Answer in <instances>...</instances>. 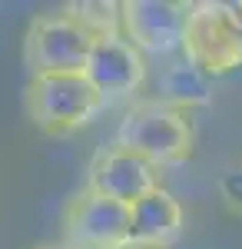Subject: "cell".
I'll return each mask as SVG.
<instances>
[{"label":"cell","instance_id":"cell-1","mask_svg":"<svg viewBox=\"0 0 242 249\" xmlns=\"http://www.w3.org/2000/svg\"><path fill=\"white\" fill-rule=\"evenodd\" d=\"M116 146L149 160L153 166H173L192 153V123L186 110L156 100H139L123 113L116 126Z\"/></svg>","mask_w":242,"mask_h":249},{"label":"cell","instance_id":"cell-2","mask_svg":"<svg viewBox=\"0 0 242 249\" xmlns=\"http://www.w3.org/2000/svg\"><path fill=\"white\" fill-rule=\"evenodd\" d=\"M183 60L203 70L209 80H223L242 70V23L232 3L219 0L189 3Z\"/></svg>","mask_w":242,"mask_h":249},{"label":"cell","instance_id":"cell-3","mask_svg":"<svg viewBox=\"0 0 242 249\" xmlns=\"http://www.w3.org/2000/svg\"><path fill=\"white\" fill-rule=\"evenodd\" d=\"M103 96L83 73H34L27 87V110L43 133L67 136L86 126L100 110Z\"/></svg>","mask_w":242,"mask_h":249},{"label":"cell","instance_id":"cell-4","mask_svg":"<svg viewBox=\"0 0 242 249\" xmlns=\"http://www.w3.org/2000/svg\"><path fill=\"white\" fill-rule=\"evenodd\" d=\"M93 43L96 40L76 20L60 10V14H40L30 20L23 53L34 73H83Z\"/></svg>","mask_w":242,"mask_h":249},{"label":"cell","instance_id":"cell-5","mask_svg":"<svg viewBox=\"0 0 242 249\" xmlns=\"http://www.w3.org/2000/svg\"><path fill=\"white\" fill-rule=\"evenodd\" d=\"M189 3L176 0H126L123 3V37L139 53L166 57L183 53Z\"/></svg>","mask_w":242,"mask_h":249},{"label":"cell","instance_id":"cell-6","mask_svg":"<svg viewBox=\"0 0 242 249\" xmlns=\"http://www.w3.org/2000/svg\"><path fill=\"white\" fill-rule=\"evenodd\" d=\"M63 226L70 249H120L130 243V206L86 190L70 203Z\"/></svg>","mask_w":242,"mask_h":249},{"label":"cell","instance_id":"cell-7","mask_svg":"<svg viewBox=\"0 0 242 249\" xmlns=\"http://www.w3.org/2000/svg\"><path fill=\"white\" fill-rule=\"evenodd\" d=\"M90 190L123 206H133L153 190H159V166L113 143L100 150L90 163Z\"/></svg>","mask_w":242,"mask_h":249},{"label":"cell","instance_id":"cell-8","mask_svg":"<svg viewBox=\"0 0 242 249\" xmlns=\"http://www.w3.org/2000/svg\"><path fill=\"white\" fill-rule=\"evenodd\" d=\"M83 77L93 83V90L103 100H123V96H133L143 87L146 60L123 34L100 37L93 43V50H90Z\"/></svg>","mask_w":242,"mask_h":249},{"label":"cell","instance_id":"cell-9","mask_svg":"<svg viewBox=\"0 0 242 249\" xmlns=\"http://www.w3.org/2000/svg\"><path fill=\"white\" fill-rule=\"evenodd\" d=\"M183 232V206L169 190H153L130 206V243L166 249Z\"/></svg>","mask_w":242,"mask_h":249},{"label":"cell","instance_id":"cell-10","mask_svg":"<svg viewBox=\"0 0 242 249\" xmlns=\"http://www.w3.org/2000/svg\"><path fill=\"white\" fill-rule=\"evenodd\" d=\"M159 100L176 107V110H196L206 107L212 100V80L206 77L203 70H196L189 60H173L163 77H159Z\"/></svg>","mask_w":242,"mask_h":249},{"label":"cell","instance_id":"cell-11","mask_svg":"<svg viewBox=\"0 0 242 249\" xmlns=\"http://www.w3.org/2000/svg\"><path fill=\"white\" fill-rule=\"evenodd\" d=\"M63 14L76 20L93 40L123 34V3L116 0H80V3H67Z\"/></svg>","mask_w":242,"mask_h":249},{"label":"cell","instance_id":"cell-12","mask_svg":"<svg viewBox=\"0 0 242 249\" xmlns=\"http://www.w3.org/2000/svg\"><path fill=\"white\" fill-rule=\"evenodd\" d=\"M219 196H223L225 210L242 216V160L229 163L219 176Z\"/></svg>","mask_w":242,"mask_h":249},{"label":"cell","instance_id":"cell-13","mask_svg":"<svg viewBox=\"0 0 242 249\" xmlns=\"http://www.w3.org/2000/svg\"><path fill=\"white\" fill-rule=\"evenodd\" d=\"M120 249H156V246H139V243H126V246H120Z\"/></svg>","mask_w":242,"mask_h":249},{"label":"cell","instance_id":"cell-14","mask_svg":"<svg viewBox=\"0 0 242 249\" xmlns=\"http://www.w3.org/2000/svg\"><path fill=\"white\" fill-rule=\"evenodd\" d=\"M232 10H236V17H239V23H242V0H239V3H232Z\"/></svg>","mask_w":242,"mask_h":249},{"label":"cell","instance_id":"cell-15","mask_svg":"<svg viewBox=\"0 0 242 249\" xmlns=\"http://www.w3.org/2000/svg\"><path fill=\"white\" fill-rule=\"evenodd\" d=\"M40 249H67V246H40Z\"/></svg>","mask_w":242,"mask_h":249}]
</instances>
